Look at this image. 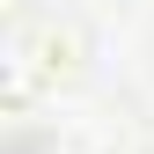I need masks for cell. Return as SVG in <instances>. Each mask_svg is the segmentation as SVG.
I'll return each instance as SVG.
<instances>
[{
	"mask_svg": "<svg viewBox=\"0 0 154 154\" xmlns=\"http://www.w3.org/2000/svg\"><path fill=\"white\" fill-rule=\"evenodd\" d=\"M66 66H73V37H66L59 22L15 15V22L0 29V110L44 103V95L66 81Z\"/></svg>",
	"mask_w": 154,
	"mask_h": 154,
	"instance_id": "cell-1",
	"label": "cell"
}]
</instances>
